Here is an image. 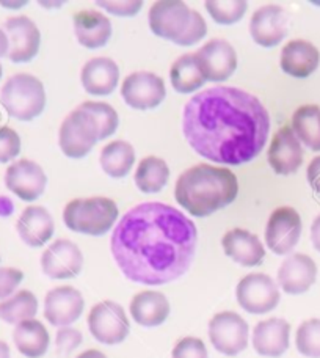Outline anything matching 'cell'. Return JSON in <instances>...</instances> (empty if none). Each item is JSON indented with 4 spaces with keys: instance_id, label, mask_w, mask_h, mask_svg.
<instances>
[{
    "instance_id": "cell-1",
    "label": "cell",
    "mask_w": 320,
    "mask_h": 358,
    "mask_svg": "<svg viewBox=\"0 0 320 358\" xmlns=\"http://www.w3.org/2000/svg\"><path fill=\"white\" fill-rule=\"evenodd\" d=\"M198 229L181 210L165 203H142L115 228L110 250L127 280L145 286L168 285L194 263Z\"/></svg>"
},
{
    "instance_id": "cell-2",
    "label": "cell",
    "mask_w": 320,
    "mask_h": 358,
    "mask_svg": "<svg viewBox=\"0 0 320 358\" xmlns=\"http://www.w3.org/2000/svg\"><path fill=\"white\" fill-rule=\"evenodd\" d=\"M182 132L201 157L242 165L261 155L270 134V115L259 98L235 87H212L184 107Z\"/></svg>"
},
{
    "instance_id": "cell-3",
    "label": "cell",
    "mask_w": 320,
    "mask_h": 358,
    "mask_svg": "<svg viewBox=\"0 0 320 358\" xmlns=\"http://www.w3.org/2000/svg\"><path fill=\"white\" fill-rule=\"evenodd\" d=\"M238 178L225 167L200 164L177 178L175 196L179 206L195 217H208L234 203Z\"/></svg>"
},
{
    "instance_id": "cell-4",
    "label": "cell",
    "mask_w": 320,
    "mask_h": 358,
    "mask_svg": "<svg viewBox=\"0 0 320 358\" xmlns=\"http://www.w3.org/2000/svg\"><path fill=\"white\" fill-rule=\"evenodd\" d=\"M118 219V206L106 196L78 198L66 204L63 222L68 229L87 236H104Z\"/></svg>"
},
{
    "instance_id": "cell-5",
    "label": "cell",
    "mask_w": 320,
    "mask_h": 358,
    "mask_svg": "<svg viewBox=\"0 0 320 358\" xmlns=\"http://www.w3.org/2000/svg\"><path fill=\"white\" fill-rule=\"evenodd\" d=\"M0 102L10 117L31 121L44 112L46 92L40 79L27 73L11 76L0 90Z\"/></svg>"
},
{
    "instance_id": "cell-6",
    "label": "cell",
    "mask_w": 320,
    "mask_h": 358,
    "mask_svg": "<svg viewBox=\"0 0 320 358\" xmlns=\"http://www.w3.org/2000/svg\"><path fill=\"white\" fill-rule=\"evenodd\" d=\"M98 126L94 118L82 108H75L65 118L60 127V148L69 159H82L98 142Z\"/></svg>"
},
{
    "instance_id": "cell-7",
    "label": "cell",
    "mask_w": 320,
    "mask_h": 358,
    "mask_svg": "<svg viewBox=\"0 0 320 358\" xmlns=\"http://www.w3.org/2000/svg\"><path fill=\"white\" fill-rule=\"evenodd\" d=\"M88 329L96 341L106 346H117L129 335L131 324L123 306L112 300H104L89 311Z\"/></svg>"
},
{
    "instance_id": "cell-8",
    "label": "cell",
    "mask_w": 320,
    "mask_h": 358,
    "mask_svg": "<svg viewBox=\"0 0 320 358\" xmlns=\"http://www.w3.org/2000/svg\"><path fill=\"white\" fill-rule=\"evenodd\" d=\"M235 297L240 308L249 315H266L275 310L279 303V287L272 277L266 273H248L243 277L238 287Z\"/></svg>"
},
{
    "instance_id": "cell-9",
    "label": "cell",
    "mask_w": 320,
    "mask_h": 358,
    "mask_svg": "<svg viewBox=\"0 0 320 358\" xmlns=\"http://www.w3.org/2000/svg\"><path fill=\"white\" fill-rule=\"evenodd\" d=\"M249 327L245 319L234 311H223L210 319L209 340L215 350L235 357L248 348Z\"/></svg>"
},
{
    "instance_id": "cell-10",
    "label": "cell",
    "mask_w": 320,
    "mask_h": 358,
    "mask_svg": "<svg viewBox=\"0 0 320 358\" xmlns=\"http://www.w3.org/2000/svg\"><path fill=\"white\" fill-rule=\"evenodd\" d=\"M302 236V217L293 208L275 209L266 227V244L275 255L292 253Z\"/></svg>"
},
{
    "instance_id": "cell-11",
    "label": "cell",
    "mask_w": 320,
    "mask_h": 358,
    "mask_svg": "<svg viewBox=\"0 0 320 358\" xmlns=\"http://www.w3.org/2000/svg\"><path fill=\"white\" fill-rule=\"evenodd\" d=\"M121 96L126 104L136 110H151L159 107L165 99V82L154 73H132L123 82Z\"/></svg>"
},
{
    "instance_id": "cell-12",
    "label": "cell",
    "mask_w": 320,
    "mask_h": 358,
    "mask_svg": "<svg viewBox=\"0 0 320 358\" xmlns=\"http://www.w3.org/2000/svg\"><path fill=\"white\" fill-rule=\"evenodd\" d=\"M8 38V57L13 63H27L34 60L40 50L41 35L36 24L27 16H13L3 24Z\"/></svg>"
},
{
    "instance_id": "cell-13",
    "label": "cell",
    "mask_w": 320,
    "mask_h": 358,
    "mask_svg": "<svg viewBox=\"0 0 320 358\" xmlns=\"http://www.w3.org/2000/svg\"><path fill=\"white\" fill-rule=\"evenodd\" d=\"M204 79L225 82L238 68V54L225 40H210L195 54Z\"/></svg>"
},
{
    "instance_id": "cell-14",
    "label": "cell",
    "mask_w": 320,
    "mask_h": 358,
    "mask_svg": "<svg viewBox=\"0 0 320 358\" xmlns=\"http://www.w3.org/2000/svg\"><path fill=\"white\" fill-rule=\"evenodd\" d=\"M83 267V255L78 244L68 239L55 241L41 255L44 275L52 280H68L78 277Z\"/></svg>"
},
{
    "instance_id": "cell-15",
    "label": "cell",
    "mask_w": 320,
    "mask_h": 358,
    "mask_svg": "<svg viewBox=\"0 0 320 358\" xmlns=\"http://www.w3.org/2000/svg\"><path fill=\"white\" fill-rule=\"evenodd\" d=\"M191 17V10L187 3L173 0V2H154L150 10V27L156 36L176 43L187 29Z\"/></svg>"
},
{
    "instance_id": "cell-16",
    "label": "cell",
    "mask_w": 320,
    "mask_h": 358,
    "mask_svg": "<svg viewBox=\"0 0 320 358\" xmlns=\"http://www.w3.org/2000/svg\"><path fill=\"white\" fill-rule=\"evenodd\" d=\"M85 300L73 286L50 289L44 299V317L54 327H68L82 316Z\"/></svg>"
},
{
    "instance_id": "cell-17",
    "label": "cell",
    "mask_w": 320,
    "mask_h": 358,
    "mask_svg": "<svg viewBox=\"0 0 320 358\" xmlns=\"http://www.w3.org/2000/svg\"><path fill=\"white\" fill-rule=\"evenodd\" d=\"M5 185L22 201H35L44 194L48 178L36 162L22 159L6 169Z\"/></svg>"
},
{
    "instance_id": "cell-18",
    "label": "cell",
    "mask_w": 320,
    "mask_h": 358,
    "mask_svg": "<svg viewBox=\"0 0 320 358\" xmlns=\"http://www.w3.org/2000/svg\"><path fill=\"white\" fill-rule=\"evenodd\" d=\"M317 278L314 259L305 253H293L287 257L278 268V285L291 296H300L311 289Z\"/></svg>"
},
{
    "instance_id": "cell-19",
    "label": "cell",
    "mask_w": 320,
    "mask_h": 358,
    "mask_svg": "<svg viewBox=\"0 0 320 358\" xmlns=\"http://www.w3.org/2000/svg\"><path fill=\"white\" fill-rule=\"evenodd\" d=\"M249 34L262 48H275L287 35L286 11L278 5H266L256 10L249 22Z\"/></svg>"
},
{
    "instance_id": "cell-20",
    "label": "cell",
    "mask_w": 320,
    "mask_h": 358,
    "mask_svg": "<svg viewBox=\"0 0 320 358\" xmlns=\"http://www.w3.org/2000/svg\"><path fill=\"white\" fill-rule=\"evenodd\" d=\"M267 157L268 164L277 175H292L302 167L303 150L292 127L284 126L275 134Z\"/></svg>"
},
{
    "instance_id": "cell-21",
    "label": "cell",
    "mask_w": 320,
    "mask_h": 358,
    "mask_svg": "<svg viewBox=\"0 0 320 358\" xmlns=\"http://www.w3.org/2000/svg\"><path fill=\"white\" fill-rule=\"evenodd\" d=\"M291 324L281 317L266 319L253 330V348L261 357L279 358L289 349Z\"/></svg>"
},
{
    "instance_id": "cell-22",
    "label": "cell",
    "mask_w": 320,
    "mask_h": 358,
    "mask_svg": "<svg viewBox=\"0 0 320 358\" xmlns=\"http://www.w3.org/2000/svg\"><path fill=\"white\" fill-rule=\"evenodd\" d=\"M223 250L226 257L243 267L259 266L266 258V248L258 236L249 233L248 229L234 228L223 236Z\"/></svg>"
},
{
    "instance_id": "cell-23",
    "label": "cell",
    "mask_w": 320,
    "mask_h": 358,
    "mask_svg": "<svg viewBox=\"0 0 320 358\" xmlns=\"http://www.w3.org/2000/svg\"><path fill=\"white\" fill-rule=\"evenodd\" d=\"M320 63L319 49L305 40H292L281 50V69L291 78L306 79L316 71Z\"/></svg>"
},
{
    "instance_id": "cell-24",
    "label": "cell",
    "mask_w": 320,
    "mask_h": 358,
    "mask_svg": "<svg viewBox=\"0 0 320 358\" xmlns=\"http://www.w3.org/2000/svg\"><path fill=\"white\" fill-rule=\"evenodd\" d=\"M80 80L87 93L93 96H108L118 85L119 68L112 59L98 57L83 65Z\"/></svg>"
},
{
    "instance_id": "cell-25",
    "label": "cell",
    "mask_w": 320,
    "mask_h": 358,
    "mask_svg": "<svg viewBox=\"0 0 320 358\" xmlns=\"http://www.w3.org/2000/svg\"><path fill=\"white\" fill-rule=\"evenodd\" d=\"M16 229L29 247H43L54 236V219L43 206H29L19 215Z\"/></svg>"
},
{
    "instance_id": "cell-26",
    "label": "cell",
    "mask_w": 320,
    "mask_h": 358,
    "mask_svg": "<svg viewBox=\"0 0 320 358\" xmlns=\"http://www.w3.org/2000/svg\"><path fill=\"white\" fill-rule=\"evenodd\" d=\"M74 31L85 49H101L110 40L112 24L101 11L82 10L74 16Z\"/></svg>"
},
{
    "instance_id": "cell-27",
    "label": "cell",
    "mask_w": 320,
    "mask_h": 358,
    "mask_svg": "<svg viewBox=\"0 0 320 358\" xmlns=\"http://www.w3.org/2000/svg\"><path fill=\"white\" fill-rule=\"evenodd\" d=\"M131 316L142 327H159L170 316V302L159 291H142L131 300Z\"/></svg>"
},
{
    "instance_id": "cell-28",
    "label": "cell",
    "mask_w": 320,
    "mask_h": 358,
    "mask_svg": "<svg viewBox=\"0 0 320 358\" xmlns=\"http://www.w3.org/2000/svg\"><path fill=\"white\" fill-rule=\"evenodd\" d=\"M13 341L24 357L41 358L48 352L50 336L43 322L36 321V319H29V321L16 325L15 331H13Z\"/></svg>"
},
{
    "instance_id": "cell-29",
    "label": "cell",
    "mask_w": 320,
    "mask_h": 358,
    "mask_svg": "<svg viewBox=\"0 0 320 358\" xmlns=\"http://www.w3.org/2000/svg\"><path fill=\"white\" fill-rule=\"evenodd\" d=\"M101 167L108 176L124 178L131 173L136 164V150L129 142L115 140L110 142L101 152Z\"/></svg>"
},
{
    "instance_id": "cell-30",
    "label": "cell",
    "mask_w": 320,
    "mask_h": 358,
    "mask_svg": "<svg viewBox=\"0 0 320 358\" xmlns=\"http://www.w3.org/2000/svg\"><path fill=\"white\" fill-rule=\"evenodd\" d=\"M292 131L311 151H320V107L306 104L298 107L292 117Z\"/></svg>"
},
{
    "instance_id": "cell-31",
    "label": "cell",
    "mask_w": 320,
    "mask_h": 358,
    "mask_svg": "<svg viewBox=\"0 0 320 358\" xmlns=\"http://www.w3.org/2000/svg\"><path fill=\"white\" fill-rule=\"evenodd\" d=\"M170 79L173 88L182 94L194 93L206 84V79H204L201 69L198 66L195 54H185L179 57L170 69Z\"/></svg>"
},
{
    "instance_id": "cell-32",
    "label": "cell",
    "mask_w": 320,
    "mask_h": 358,
    "mask_svg": "<svg viewBox=\"0 0 320 358\" xmlns=\"http://www.w3.org/2000/svg\"><path fill=\"white\" fill-rule=\"evenodd\" d=\"M170 179V169L163 159L150 156L138 164L136 171V184L143 194H157Z\"/></svg>"
},
{
    "instance_id": "cell-33",
    "label": "cell",
    "mask_w": 320,
    "mask_h": 358,
    "mask_svg": "<svg viewBox=\"0 0 320 358\" xmlns=\"http://www.w3.org/2000/svg\"><path fill=\"white\" fill-rule=\"evenodd\" d=\"M38 313V300L34 292L17 291L0 302V319L6 324H21L34 319Z\"/></svg>"
},
{
    "instance_id": "cell-34",
    "label": "cell",
    "mask_w": 320,
    "mask_h": 358,
    "mask_svg": "<svg viewBox=\"0 0 320 358\" xmlns=\"http://www.w3.org/2000/svg\"><path fill=\"white\" fill-rule=\"evenodd\" d=\"M82 110L88 112L96 121V126H98V138L106 140L110 136H113L115 131L118 127V113L115 112V108L107 104V102H94V101H87L80 106Z\"/></svg>"
},
{
    "instance_id": "cell-35",
    "label": "cell",
    "mask_w": 320,
    "mask_h": 358,
    "mask_svg": "<svg viewBox=\"0 0 320 358\" xmlns=\"http://www.w3.org/2000/svg\"><path fill=\"white\" fill-rule=\"evenodd\" d=\"M208 13L217 24L221 25H233L239 22L245 16L248 3L245 0H223V2H206Z\"/></svg>"
},
{
    "instance_id": "cell-36",
    "label": "cell",
    "mask_w": 320,
    "mask_h": 358,
    "mask_svg": "<svg viewBox=\"0 0 320 358\" xmlns=\"http://www.w3.org/2000/svg\"><path fill=\"white\" fill-rule=\"evenodd\" d=\"M296 344L303 357L320 358V319H310L300 324Z\"/></svg>"
},
{
    "instance_id": "cell-37",
    "label": "cell",
    "mask_w": 320,
    "mask_h": 358,
    "mask_svg": "<svg viewBox=\"0 0 320 358\" xmlns=\"http://www.w3.org/2000/svg\"><path fill=\"white\" fill-rule=\"evenodd\" d=\"M208 34V25L206 21H204V17L200 15V13L191 10V17H190V22L187 25V29L182 34V36L179 38V40L175 43L177 46H194L198 41H201L204 36Z\"/></svg>"
},
{
    "instance_id": "cell-38",
    "label": "cell",
    "mask_w": 320,
    "mask_h": 358,
    "mask_svg": "<svg viewBox=\"0 0 320 358\" xmlns=\"http://www.w3.org/2000/svg\"><path fill=\"white\" fill-rule=\"evenodd\" d=\"M21 152V137L11 127H0V164H6Z\"/></svg>"
},
{
    "instance_id": "cell-39",
    "label": "cell",
    "mask_w": 320,
    "mask_h": 358,
    "mask_svg": "<svg viewBox=\"0 0 320 358\" xmlns=\"http://www.w3.org/2000/svg\"><path fill=\"white\" fill-rule=\"evenodd\" d=\"M173 358H208V349L200 338L185 336L176 343Z\"/></svg>"
},
{
    "instance_id": "cell-40",
    "label": "cell",
    "mask_w": 320,
    "mask_h": 358,
    "mask_svg": "<svg viewBox=\"0 0 320 358\" xmlns=\"http://www.w3.org/2000/svg\"><path fill=\"white\" fill-rule=\"evenodd\" d=\"M24 273L15 267H0V300L8 299L22 283Z\"/></svg>"
},
{
    "instance_id": "cell-41",
    "label": "cell",
    "mask_w": 320,
    "mask_h": 358,
    "mask_svg": "<svg viewBox=\"0 0 320 358\" xmlns=\"http://www.w3.org/2000/svg\"><path fill=\"white\" fill-rule=\"evenodd\" d=\"M82 334L78 329H71V327H61L59 331H57V338H55V344L59 352L61 354H69L73 352L74 349H78L82 344Z\"/></svg>"
},
{
    "instance_id": "cell-42",
    "label": "cell",
    "mask_w": 320,
    "mask_h": 358,
    "mask_svg": "<svg viewBox=\"0 0 320 358\" xmlns=\"http://www.w3.org/2000/svg\"><path fill=\"white\" fill-rule=\"evenodd\" d=\"M98 6L112 13L115 16L131 17L138 15V11L143 6V2H98Z\"/></svg>"
},
{
    "instance_id": "cell-43",
    "label": "cell",
    "mask_w": 320,
    "mask_h": 358,
    "mask_svg": "<svg viewBox=\"0 0 320 358\" xmlns=\"http://www.w3.org/2000/svg\"><path fill=\"white\" fill-rule=\"evenodd\" d=\"M306 178H308V182L311 189L317 192L320 195V156L314 157L308 165V170H306Z\"/></svg>"
},
{
    "instance_id": "cell-44",
    "label": "cell",
    "mask_w": 320,
    "mask_h": 358,
    "mask_svg": "<svg viewBox=\"0 0 320 358\" xmlns=\"http://www.w3.org/2000/svg\"><path fill=\"white\" fill-rule=\"evenodd\" d=\"M311 242L316 250L320 253V215L316 217V220L311 225Z\"/></svg>"
},
{
    "instance_id": "cell-45",
    "label": "cell",
    "mask_w": 320,
    "mask_h": 358,
    "mask_svg": "<svg viewBox=\"0 0 320 358\" xmlns=\"http://www.w3.org/2000/svg\"><path fill=\"white\" fill-rule=\"evenodd\" d=\"M11 213H13V203L10 198L0 196V215L6 217V215H11Z\"/></svg>"
},
{
    "instance_id": "cell-46",
    "label": "cell",
    "mask_w": 320,
    "mask_h": 358,
    "mask_svg": "<svg viewBox=\"0 0 320 358\" xmlns=\"http://www.w3.org/2000/svg\"><path fill=\"white\" fill-rule=\"evenodd\" d=\"M8 54V38H6L5 31L0 29V59Z\"/></svg>"
},
{
    "instance_id": "cell-47",
    "label": "cell",
    "mask_w": 320,
    "mask_h": 358,
    "mask_svg": "<svg viewBox=\"0 0 320 358\" xmlns=\"http://www.w3.org/2000/svg\"><path fill=\"white\" fill-rule=\"evenodd\" d=\"M75 358H107V357L102 352H99V350L89 349V350H85V352H82L79 357H75Z\"/></svg>"
},
{
    "instance_id": "cell-48",
    "label": "cell",
    "mask_w": 320,
    "mask_h": 358,
    "mask_svg": "<svg viewBox=\"0 0 320 358\" xmlns=\"http://www.w3.org/2000/svg\"><path fill=\"white\" fill-rule=\"evenodd\" d=\"M0 358H11L8 344L3 343V341H0Z\"/></svg>"
},
{
    "instance_id": "cell-49",
    "label": "cell",
    "mask_w": 320,
    "mask_h": 358,
    "mask_svg": "<svg viewBox=\"0 0 320 358\" xmlns=\"http://www.w3.org/2000/svg\"><path fill=\"white\" fill-rule=\"evenodd\" d=\"M2 71H3V69H2V63H0V78H2Z\"/></svg>"
}]
</instances>
